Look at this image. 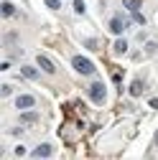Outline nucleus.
<instances>
[{"label":"nucleus","instance_id":"nucleus-19","mask_svg":"<svg viewBox=\"0 0 158 160\" xmlns=\"http://www.w3.org/2000/svg\"><path fill=\"white\" fill-rule=\"evenodd\" d=\"M150 107H153V109H158V99H150Z\"/></svg>","mask_w":158,"mask_h":160},{"label":"nucleus","instance_id":"nucleus-14","mask_svg":"<svg viewBox=\"0 0 158 160\" xmlns=\"http://www.w3.org/2000/svg\"><path fill=\"white\" fill-rule=\"evenodd\" d=\"M46 5H49L51 10H59V8H61V0H46Z\"/></svg>","mask_w":158,"mask_h":160},{"label":"nucleus","instance_id":"nucleus-8","mask_svg":"<svg viewBox=\"0 0 158 160\" xmlns=\"http://www.w3.org/2000/svg\"><path fill=\"white\" fill-rule=\"evenodd\" d=\"M112 51L115 53H128V41H125V38H117L115 46H112Z\"/></svg>","mask_w":158,"mask_h":160},{"label":"nucleus","instance_id":"nucleus-4","mask_svg":"<svg viewBox=\"0 0 158 160\" xmlns=\"http://www.w3.org/2000/svg\"><path fill=\"white\" fill-rule=\"evenodd\" d=\"M125 28H128V21H125L123 15H115L112 21H110V31H112V33H123Z\"/></svg>","mask_w":158,"mask_h":160},{"label":"nucleus","instance_id":"nucleus-5","mask_svg":"<svg viewBox=\"0 0 158 160\" xmlns=\"http://www.w3.org/2000/svg\"><path fill=\"white\" fill-rule=\"evenodd\" d=\"M38 66H41L46 74H56V66L51 64V58H46V56H38Z\"/></svg>","mask_w":158,"mask_h":160},{"label":"nucleus","instance_id":"nucleus-2","mask_svg":"<svg viewBox=\"0 0 158 160\" xmlns=\"http://www.w3.org/2000/svg\"><path fill=\"white\" fill-rule=\"evenodd\" d=\"M89 97H92V102H94V104H102L105 99H107V89H105V84H102V82L89 84Z\"/></svg>","mask_w":158,"mask_h":160},{"label":"nucleus","instance_id":"nucleus-18","mask_svg":"<svg viewBox=\"0 0 158 160\" xmlns=\"http://www.w3.org/2000/svg\"><path fill=\"white\" fill-rule=\"evenodd\" d=\"M15 155H18V158H23V155H26V148H23V145H18V148H15Z\"/></svg>","mask_w":158,"mask_h":160},{"label":"nucleus","instance_id":"nucleus-16","mask_svg":"<svg viewBox=\"0 0 158 160\" xmlns=\"http://www.w3.org/2000/svg\"><path fill=\"white\" fill-rule=\"evenodd\" d=\"M133 21H135V23H145V18H143L140 10H138V13H133Z\"/></svg>","mask_w":158,"mask_h":160},{"label":"nucleus","instance_id":"nucleus-17","mask_svg":"<svg viewBox=\"0 0 158 160\" xmlns=\"http://www.w3.org/2000/svg\"><path fill=\"white\" fill-rule=\"evenodd\" d=\"M74 10L76 13H84V3H82V0H74Z\"/></svg>","mask_w":158,"mask_h":160},{"label":"nucleus","instance_id":"nucleus-10","mask_svg":"<svg viewBox=\"0 0 158 160\" xmlns=\"http://www.w3.org/2000/svg\"><path fill=\"white\" fill-rule=\"evenodd\" d=\"M21 74L26 79H38V69H33V66H21Z\"/></svg>","mask_w":158,"mask_h":160},{"label":"nucleus","instance_id":"nucleus-1","mask_svg":"<svg viewBox=\"0 0 158 160\" xmlns=\"http://www.w3.org/2000/svg\"><path fill=\"white\" fill-rule=\"evenodd\" d=\"M71 66H74V71L84 74V76H92V74L97 71V66L89 61L87 56H74V58H71Z\"/></svg>","mask_w":158,"mask_h":160},{"label":"nucleus","instance_id":"nucleus-3","mask_svg":"<svg viewBox=\"0 0 158 160\" xmlns=\"http://www.w3.org/2000/svg\"><path fill=\"white\" fill-rule=\"evenodd\" d=\"M33 104H36V97H31V94H21V97L15 99V107L21 109V112H23V109H31Z\"/></svg>","mask_w":158,"mask_h":160},{"label":"nucleus","instance_id":"nucleus-12","mask_svg":"<svg viewBox=\"0 0 158 160\" xmlns=\"http://www.w3.org/2000/svg\"><path fill=\"white\" fill-rule=\"evenodd\" d=\"M21 119H23V122H28V125H33V122H38V114H36V112H26V109H23Z\"/></svg>","mask_w":158,"mask_h":160},{"label":"nucleus","instance_id":"nucleus-13","mask_svg":"<svg viewBox=\"0 0 158 160\" xmlns=\"http://www.w3.org/2000/svg\"><path fill=\"white\" fill-rule=\"evenodd\" d=\"M10 94H13V87H10V84H3V87H0V97H3V99L10 97Z\"/></svg>","mask_w":158,"mask_h":160},{"label":"nucleus","instance_id":"nucleus-15","mask_svg":"<svg viewBox=\"0 0 158 160\" xmlns=\"http://www.w3.org/2000/svg\"><path fill=\"white\" fill-rule=\"evenodd\" d=\"M84 46L94 51V48H100V41H94V38H89V41H84Z\"/></svg>","mask_w":158,"mask_h":160},{"label":"nucleus","instance_id":"nucleus-7","mask_svg":"<svg viewBox=\"0 0 158 160\" xmlns=\"http://www.w3.org/2000/svg\"><path fill=\"white\" fill-rule=\"evenodd\" d=\"M0 10H3V18L15 15V8H13V3H8V0H3V3H0Z\"/></svg>","mask_w":158,"mask_h":160},{"label":"nucleus","instance_id":"nucleus-9","mask_svg":"<svg viewBox=\"0 0 158 160\" xmlns=\"http://www.w3.org/2000/svg\"><path fill=\"white\" fill-rule=\"evenodd\" d=\"M143 89H145V87H143L140 79H135V82L130 84V94H133V97H140V94H143Z\"/></svg>","mask_w":158,"mask_h":160},{"label":"nucleus","instance_id":"nucleus-11","mask_svg":"<svg viewBox=\"0 0 158 160\" xmlns=\"http://www.w3.org/2000/svg\"><path fill=\"white\" fill-rule=\"evenodd\" d=\"M123 5H125L130 13H138V10H140V0H123Z\"/></svg>","mask_w":158,"mask_h":160},{"label":"nucleus","instance_id":"nucleus-20","mask_svg":"<svg viewBox=\"0 0 158 160\" xmlns=\"http://www.w3.org/2000/svg\"><path fill=\"white\" fill-rule=\"evenodd\" d=\"M155 148H158V135H155Z\"/></svg>","mask_w":158,"mask_h":160},{"label":"nucleus","instance_id":"nucleus-6","mask_svg":"<svg viewBox=\"0 0 158 160\" xmlns=\"http://www.w3.org/2000/svg\"><path fill=\"white\" fill-rule=\"evenodd\" d=\"M51 152H54V148H51V145H38L31 155H33V158H49Z\"/></svg>","mask_w":158,"mask_h":160}]
</instances>
